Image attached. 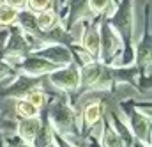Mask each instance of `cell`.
Returning a JSON list of instances; mask_svg holds the SVG:
<instances>
[{
    "mask_svg": "<svg viewBox=\"0 0 152 147\" xmlns=\"http://www.w3.org/2000/svg\"><path fill=\"white\" fill-rule=\"evenodd\" d=\"M51 128L66 138H73L81 135V119L80 112H76L66 98H57L50 101V108L46 115Z\"/></svg>",
    "mask_w": 152,
    "mask_h": 147,
    "instance_id": "obj_1",
    "label": "cell"
},
{
    "mask_svg": "<svg viewBox=\"0 0 152 147\" xmlns=\"http://www.w3.org/2000/svg\"><path fill=\"white\" fill-rule=\"evenodd\" d=\"M97 30H99V53L97 60L106 66H117L124 50L122 39L113 27L108 23L106 18H97Z\"/></svg>",
    "mask_w": 152,
    "mask_h": 147,
    "instance_id": "obj_2",
    "label": "cell"
},
{
    "mask_svg": "<svg viewBox=\"0 0 152 147\" xmlns=\"http://www.w3.org/2000/svg\"><path fill=\"white\" fill-rule=\"evenodd\" d=\"M46 76H48L50 83L55 89H58L60 92L73 94L80 89V68L75 62H71L67 66H62V68H57L55 71H51Z\"/></svg>",
    "mask_w": 152,
    "mask_h": 147,
    "instance_id": "obj_3",
    "label": "cell"
},
{
    "mask_svg": "<svg viewBox=\"0 0 152 147\" xmlns=\"http://www.w3.org/2000/svg\"><path fill=\"white\" fill-rule=\"evenodd\" d=\"M32 53H36L39 57L50 60V62L55 64L57 68H62V66H67V64L73 62V57H71V53H69V48H67L66 44H62V43L44 41V44L39 46L37 50L32 51Z\"/></svg>",
    "mask_w": 152,
    "mask_h": 147,
    "instance_id": "obj_4",
    "label": "cell"
},
{
    "mask_svg": "<svg viewBox=\"0 0 152 147\" xmlns=\"http://www.w3.org/2000/svg\"><path fill=\"white\" fill-rule=\"evenodd\" d=\"M55 69H57V66L51 64L50 60L39 57L36 53H28L21 59L16 71L21 74H27V76H44V74H50Z\"/></svg>",
    "mask_w": 152,
    "mask_h": 147,
    "instance_id": "obj_5",
    "label": "cell"
},
{
    "mask_svg": "<svg viewBox=\"0 0 152 147\" xmlns=\"http://www.w3.org/2000/svg\"><path fill=\"white\" fill-rule=\"evenodd\" d=\"M104 113H106V101L103 98L88 101L85 105L83 112H81V115H80V119H81V133H83V129H87V131L94 129L103 121Z\"/></svg>",
    "mask_w": 152,
    "mask_h": 147,
    "instance_id": "obj_6",
    "label": "cell"
},
{
    "mask_svg": "<svg viewBox=\"0 0 152 147\" xmlns=\"http://www.w3.org/2000/svg\"><path fill=\"white\" fill-rule=\"evenodd\" d=\"M41 124H42V119L41 115L39 117H25V119H18L16 121V126H14V133L23 138L25 142L32 144L34 138L37 137L39 129H41Z\"/></svg>",
    "mask_w": 152,
    "mask_h": 147,
    "instance_id": "obj_7",
    "label": "cell"
},
{
    "mask_svg": "<svg viewBox=\"0 0 152 147\" xmlns=\"http://www.w3.org/2000/svg\"><path fill=\"white\" fill-rule=\"evenodd\" d=\"M92 137H94V135H92ZM94 140H96L97 147H126L124 140L120 138V135L115 131L113 126H112V124L108 122V119H104V117H103L101 133H99L97 138L94 137Z\"/></svg>",
    "mask_w": 152,
    "mask_h": 147,
    "instance_id": "obj_8",
    "label": "cell"
},
{
    "mask_svg": "<svg viewBox=\"0 0 152 147\" xmlns=\"http://www.w3.org/2000/svg\"><path fill=\"white\" fill-rule=\"evenodd\" d=\"M97 18H94L88 25H87V29L83 30V34L80 37V44L87 50V51H90L96 59H97V53H99V30H97V21H96Z\"/></svg>",
    "mask_w": 152,
    "mask_h": 147,
    "instance_id": "obj_9",
    "label": "cell"
},
{
    "mask_svg": "<svg viewBox=\"0 0 152 147\" xmlns=\"http://www.w3.org/2000/svg\"><path fill=\"white\" fill-rule=\"evenodd\" d=\"M87 2L92 18H108L118 4L115 0H87Z\"/></svg>",
    "mask_w": 152,
    "mask_h": 147,
    "instance_id": "obj_10",
    "label": "cell"
},
{
    "mask_svg": "<svg viewBox=\"0 0 152 147\" xmlns=\"http://www.w3.org/2000/svg\"><path fill=\"white\" fill-rule=\"evenodd\" d=\"M36 23H37L39 30L44 34V32H50L51 29H55L58 23H62L57 16V12L53 9H46V11H41L36 14Z\"/></svg>",
    "mask_w": 152,
    "mask_h": 147,
    "instance_id": "obj_11",
    "label": "cell"
},
{
    "mask_svg": "<svg viewBox=\"0 0 152 147\" xmlns=\"http://www.w3.org/2000/svg\"><path fill=\"white\" fill-rule=\"evenodd\" d=\"M14 113L18 119H25V117H39L41 110L37 107H34L28 99L25 98H16L14 99Z\"/></svg>",
    "mask_w": 152,
    "mask_h": 147,
    "instance_id": "obj_12",
    "label": "cell"
},
{
    "mask_svg": "<svg viewBox=\"0 0 152 147\" xmlns=\"http://www.w3.org/2000/svg\"><path fill=\"white\" fill-rule=\"evenodd\" d=\"M20 9H14L7 4H0V27H11L16 23V16H18Z\"/></svg>",
    "mask_w": 152,
    "mask_h": 147,
    "instance_id": "obj_13",
    "label": "cell"
},
{
    "mask_svg": "<svg viewBox=\"0 0 152 147\" xmlns=\"http://www.w3.org/2000/svg\"><path fill=\"white\" fill-rule=\"evenodd\" d=\"M25 99H28L34 107H37L39 110H42V108L46 107V103H48V96H46V92H44V89H42V87L32 89V90L25 96Z\"/></svg>",
    "mask_w": 152,
    "mask_h": 147,
    "instance_id": "obj_14",
    "label": "cell"
},
{
    "mask_svg": "<svg viewBox=\"0 0 152 147\" xmlns=\"http://www.w3.org/2000/svg\"><path fill=\"white\" fill-rule=\"evenodd\" d=\"M51 4H53V0H27V7L25 9H28L34 14H37L41 11L51 9Z\"/></svg>",
    "mask_w": 152,
    "mask_h": 147,
    "instance_id": "obj_15",
    "label": "cell"
},
{
    "mask_svg": "<svg viewBox=\"0 0 152 147\" xmlns=\"http://www.w3.org/2000/svg\"><path fill=\"white\" fill-rule=\"evenodd\" d=\"M7 147H34V146L28 144V142H25L23 138H20L16 133H12V135L7 138Z\"/></svg>",
    "mask_w": 152,
    "mask_h": 147,
    "instance_id": "obj_16",
    "label": "cell"
},
{
    "mask_svg": "<svg viewBox=\"0 0 152 147\" xmlns=\"http://www.w3.org/2000/svg\"><path fill=\"white\" fill-rule=\"evenodd\" d=\"M2 2L14 7V9H25L27 7V0H2Z\"/></svg>",
    "mask_w": 152,
    "mask_h": 147,
    "instance_id": "obj_17",
    "label": "cell"
},
{
    "mask_svg": "<svg viewBox=\"0 0 152 147\" xmlns=\"http://www.w3.org/2000/svg\"><path fill=\"white\" fill-rule=\"evenodd\" d=\"M66 2H67V0H58V7H60V9L57 11V16H58L60 21H62V18H64V7H66Z\"/></svg>",
    "mask_w": 152,
    "mask_h": 147,
    "instance_id": "obj_18",
    "label": "cell"
},
{
    "mask_svg": "<svg viewBox=\"0 0 152 147\" xmlns=\"http://www.w3.org/2000/svg\"><path fill=\"white\" fill-rule=\"evenodd\" d=\"M131 147H151V146H147V144H143V142H140V140L134 138V142L131 144Z\"/></svg>",
    "mask_w": 152,
    "mask_h": 147,
    "instance_id": "obj_19",
    "label": "cell"
},
{
    "mask_svg": "<svg viewBox=\"0 0 152 147\" xmlns=\"http://www.w3.org/2000/svg\"><path fill=\"white\" fill-rule=\"evenodd\" d=\"M46 147H58V146H57V142H55V140H51V142H50Z\"/></svg>",
    "mask_w": 152,
    "mask_h": 147,
    "instance_id": "obj_20",
    "label": "cell"
},
{
    "mask_svg": "<svg viewBox=\"0 0 152 147\" xmlns=\"http://www.w3.org/2000/svg\"><path fill=\"white\" fill-rule=\"evenodd\" d=\"M0 4H2V0H0Z\"/></svg>",
    "mask_w": 152,
    "mask_h": 147,
    "instance_id": "obj_21",
    "label": "cell"
},
{
    "mask_svg": "<svg viewBox=\"0 0 152 147\" xmlns=\"http://www.w3.org/2000/svg\"><path fill=\"white\" fill-rule=\"evenodd\" d=\"M115 2H118V0H115Z\"/></svg>",
    "mask_w": 152,
    "mask_h": 147,
    "instance_id": "obj_22",
    "label": "cell"
}]
</instances>
